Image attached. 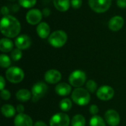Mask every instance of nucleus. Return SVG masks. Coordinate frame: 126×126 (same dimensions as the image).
<instances>
[{
	"instance_id": "c9c22d12",
	"label": "nucleus",
	"mask_w": 126,
	"mask_h": 126,
	"mask_svg": "<svg viewBox=\"0 0 126 126\" xmlns=\"http://www.w3.org/2000/svg\"><path fill=\"white\" fill-rule=\"evenodd\" d=\"M42 13H43V16H45V17H47L49 16L50 14V10L49 8H44L42 11Z\"/></svg>"
},
{
	"instance_id": "aec40b11",
	"label": "nucleus",
	"mask_w": 126,
	"mask_h": 126,
	"mask_svg": "<svg viewBox=\"0 0 126 126\" xmlns=\"http://www.w3.org/2000/svg\"><path fill=\"white\" fill-rule=\"evenodd\" d=\"M13 49V41L7 38H1L0 41V50L2 52H11Z\"/></svg>"
},
{
	"instance_id": "f8f14e48",
	"label": "nucleus",
	"mask_w": 126,
	"mask_h": 126,
	"mask_svg": "<svg viewBox=\"0 0 126 126\" xmlns=\"http://www.w3.org/2000/svg\"><path fill=\"white\" fill-rule=\"evenodd\" d=\"M61 73L56 69H49L44 75V80L49 84L58 83L61 80Z\"/></svg>"
},
{
	"instance_id": "c85d7f7f",
	"label": "nucleus",
	"mask_w": 126,
	"mask_h": 126,
	"mask_svg": "<svg viewBox=\"0 0 126 126\" xmlns=\"http://www.w3.org/2000/svg\"><path fill=\"white\" fill-rule=\"evenodd\" d=\"M11 94L9 90L7 89H3L1 91V97L4 100H7L10 98Z\"/></svg>"
},
{
	"instance_id": "2eb2a0df",
	"label": "nucleus",
	"mask_w": 126,
	"mask_h": 126,
	"mask_svg": "<svg viewBox=\"0 0 126 126\" xmlns=\"http://www.w3.org/2000/svg\"><path fill=\"white\" fill-rule=\"evenodd\" d=\"M124 25V18L120 16L112 17L109 21V28L114 32L120 30Z\"/></svg>"
},
{
	"instance_id": "ddd939ff",
	"label": "nucleus",
	"mask_w": 126,
	"mask_h": 126,
	"mask_svg": "<svg viewBox=\"0 0 126 126\" xmlns=\"http://www.w3.org/2000/svg\"><path fill=\"white\" fill-rule=\"evenodd\" d=\"M31 38L25 34L18 35L15 40V45L16 48H18L21 50L28 49L31 46Z\"/></svg>"
},
{
	"instance_id": "a878e982",
	"label": "nucleus",
	"mask_w": 126,
	"mask_h": 126,
	"mask_svg": "<svg viewBox=\"0 0 126 126\" xmlns=\"http://www.w3.org/2000/svg\"><path fill=\"white\" fill-rule=\"evenodd\" d=\"M86 88L90 93H94L97 91V84L93 80H89L86 83Z\"/></svg>"
},
{
	"instance_id": "5701e85b",
	"label": "nucleus",
	"mask_w": 126,
	"mask_h": 126,
	"mask_svg": "<svg viewBox=\"0 0 126 126\" xmlns=\"http://www.w3.org/2000/svg\"><path fill=\"white\" fill-rule=\"evenodd\" d=\"M72 106V103L70 99L69 98H64L61 100L59 103V107L63 111H69Z\"/></svg>"
},
{
	"instance_id": "cd10ccee",
	"label": "nucleus",
	"mask_w": 126,
	"mask_h": 126,
	"mask_svg": "<svg viewBox=\"0 0 126 126\" xmlns=\"http://www.w3.org/2000/svg\"><path fill=\"white\" fill-rule=\"evenodd\" d=\"M11 58L13 59V61H19L21 57H22V52L21 49H18V48H16L12 50L11 52Z\"/></svg>"
},
{
	"instance_id": "f3484780",
	"label": "nucleus",
	"mask_w": 126,
	"mask_h": 126,
	"mask_svg": "<svg viewBox=\"0 0 126 126\" xmlns=\"http://www.w3.org/2000/svg\"><path fill=\"white\" fill-rule=\"evenodd\" d=\"M55 91L60 96H67L72 92V86L66 83H60L56 85Z\"/></svg>"
},
{
	"instance_id": "7c9ffc66",
	"label": "nucleus",
	"mask_w": 126,
	"mask_h": 126,
	"mask_svg": "<svg viewBox=\"0 0 126 126\" xmlns=\"http://www.w3.org/2000/svg\"><path fill=\"white\" fill-rule=\"evenodd\" d=\"M89 112H90V114H92L93 116L97 115V114H98V112H99V108H98V106H96V105H94V104L92 105V106L89 107Z\"/></svg>"
},
{
	"instance_id": "4468645a",
	"label": "nucleus",
	"mask_w": 126,
	"mask_h": 126,
	"mask_svg": "<svg viewBox=\"0 0 126 126\" xmlns=\"http://www.w3.org/2000/svg\"><path fill=\"white\" fill-rule=\"evenodd\" d=\"M15 126H33L32 118L24 113L18 114L16 116L14 120Z\"/></svg>"
},
{
	"instance_id": "2f4dec72",
	"label": "nucleus",
	"mask_w": 126,
	"mask_h": 126,
	"mask_svg": "<svg viewBox=\"0 0 126 126\" xmlns=\"http://www.w3.org/2000/svg\"><path fill=\"white\" fill-rule=\"evenodd\" d=\"M117 4L120 8H126V0H117Z\"/></svg>"
},
{
	"instance_id": "473e14b6",
	"label": "nucleus",
	"mask_w": 126,
	"mask_h": 126,
	"mask_svg": "<svg viewBox=\"0 0 126 126\" xmlns=\"http://www.w3.org/2000/svg\"><path fill=\"white\" fill-rule=\"evenodd\" d=\"M1 14H2L4 16H8L9 12H10V10H9L8 7H6V6H3V7H1Z\"/></svg>"
},
{
	"instance_id": "a211bd4d",
	"label": "nucleus",
	"mask_w": 126,
	"mask_h": 126,
	"mask_svg": "<svg viewBox=\"0 0 126 126\" xmlns=\"http://www.w3.org/2000/svg\"><path fill=\"white\" fill-rule=\"evenodd\" d=\"M53 4L55 8L61 12H66L69 9L70 0H53Z\"/></svg>"
},
{
	"instance_id": "6e6552de",
	"label": "nucleus",
	"mask_w": 126,
	"mask_h": 126,
	"mask_svg": "<svg viewBox=\"0 0 126 126\" xmlns=\"http://www.w3.org/2000/svg\"><path fill=\"white\" fill-rule=\"evenodd\" d=\"M69 117L64 113H57L54 114L49 120L50 126H69Z\"/></svg>"
},
{
	"instance_id": "9d476101",
	"label": "nucleus",
	"mask_w": 126,
	"mask_h": 126,
	"mask_svg": "<svg viewBox=\"0 0 126 126\" xmlns=\"http://www.w3.org/2000/svg\"><path fill=\"white\" fill-rule=\"evenodd\" d=\"M43 17L42 12L38 9H32L29 10L26 15V20L27 23L31 25H35L41 23Z\"/></svg>"
},
{
	"instance_id": "72a5a7b5",
	"label": "nucleus",
	"mask_w": 126,
	"mask_h": 126,
	"mask_svg": "<svg viewBox=\"0 0 126 126\" xmlns=\"http://www.w3.org/2000/svg\"><path fill=\"white\" fill-rule=\"evenodd\" d=\"M24 107L23 105L18 104V105L16 106V111H18V114H22V113H24Z\"/></svg>"
},
{
	"instance_id": "6ab92c4d",
	"label": "nucleus",
	"mask_w": 126,
	"mask_h": 126,
	"mask_svg": "<svg viewBox=\"0 0 126 126\" xmlns=\"http://www.w3.org/2000/svg\"><path fill=\"white\" fill-rule=\"evenodd\" d=\"M31 95H32V92H30L28 89H19L16 94V99L20 102L28 101L32 97Z\"/></svg>"
},
{
	"instance_id": "f257e3e1",
	"label": "nucleus",
	"mask_w": 126,
	"mask_h": 126,
	"mask_svg": "<svg viewBox=\"0 0 126 126\" xmlns=\"http://www.w3.org/2000/svg\"><path fill=\"white\" fill-rule=\"evenodd\" d=\"M1 33L9 38L18 36L21 31V24L19 21L12 16H5L2 17L0 24Z\"/></svg>"
},
{
	"instance_id": "393cba45",
	"label": "nucleus",
	"mask_w": 126,
	"mask_h": 126,
	"mask_svg": "<svg viewBox=\"0 0 126 126\" xmlns=\"http://www.w3.org/2000/svg\"><path fill=\"white\" fill-rule=\"evenodd\" d=\"M11 65V60L9 56L5 54H1L0 55V66L2 68H10Z\"/></svg>"
},
{
	"instance_id": "7ed1b4c3",
	"label": "nucleus",
	"mask_w": 126,
	"mask_h": 126,
	"mask_svg": "<svg viewBox=\"0 0 126 126\" xmlns=\"http://www.w3.org/2000/svg\"><path fill=\"white\" fill-rule=\"evenodd\" d=\"M67 34L63 30H56L50 34L48 38L49 44L55 48L63 47L67 41Z\"/></svg>"
},
{
	"instance_id": "e433bc0d",
	"label": "nucleus",
	"mask_w": 126,
	"mask_h": 126,
	"mask_svg": "<svg viewBox=\"0 0 126 126\" xmlns=\"http://www.w3.org/2000/svg\"><path fill=\"white\" fill-rule=\"evenodd\" d=\"M47 126V124H46L45 123H44V122H42V121H37V122L34 124V126Z\"/></svg>"
},
{
	"instance_id": "dca6fc26",
	"label": "nucleus",
	"mask_w": 126,
	"mask_h": 126,
	"mask_svg": "<svg viewBox=\"0 0 126 126\" xmlns=\"http://www.w3.org/2000/svg\"><path fill=\"white\" fill-rule=\"evenodd\" d=\"M36 32L41 38L45 39L50 35V27L47 22H41L36 27Z\"/></svg>"
},
{
	"instance_id": "20e7f679",
	"label": "nucleus",
	"mask_w": 126,
	"mask_h": 126,
	"mask_svg": "<svg viewBox=\"0 0 126 126\" xmlns=\"http://www.w3.org/2000/svg\"><path fill=\"white\" fill-rule=\"evenodd\" d=\"M5 77L9 82L12 83H18L24 78V72L18 66H12L7 69Z\"/></svg>"
},
{
	"instance_id": "4c0bfd02",
	"label": "nucleus",
	"mask_w": 126,
	"mask_h": 126,
	"mask_svg": "<svg viewBox=\"0 0 126 126\" xmlns=\"http://www.w3.org/2000/svg\"><path fill=\"white\" fill-rule=\"evenodd\" d=\"M9 1H16V0H9Z\"/></svg>"
},
{
	"instance_id": "c756f323",
	"label": "nucleus",
	"mask_w": 126,
	"mask_h": 126,
	"mask_svg": "<svg viewBox=\"0 0 126 126\" xmlns=\"http://www.w3.org/2000/svg\"><path fill=\"white\" fill-rule=\"evenodd\" d=\"M82 0H71V5L75 9H78L82 6Z\"/></svg>"
},
{
	"instance_id": "412c9836",
	"label": "nucleus",
	"mask_w": 126,
	"mask_h": 126,
	"mask_svg": "<svg viewBox=\"0 0 126 126\" xmlns=\"http://www.w3.org/2000/svg\"><path fill=\"white\" fill-rule=\"evenodd\" d=\"M1 111L4 117L10 118L16 114V109L10 104H4L1 106Z\"/></svg>"
},
{
	"instance_id": "1a4fd4ad",
	"label": "nucleus",
	"mask_w": 126,
	"mask_h": 126,
	"mask_svg": "<svg viewBox=\"0 0 126 126\" xmlns=\"http://www.w3.org/2000/svg\"><path fill=\"white\" fill-rule=\"evenodd\" d=\"M96 94L98 99L106 101L113 98L114 95V90L112 87L105 85L99 88Z\"/></svg>"
},
{
	"instance_id": "0eeeda50",
	"label": "nucleus",
	"mask_w": 126,
	"mask_h": 126,
	"mask_svg": "<svg viewBox=\"0 0 126 126\" xmlns=\"http://www.w3.org/2000/svg\"><path fill=\"white\" fill-rule=\"evenodd\" d=\"M48 90V86L44 82H38L35 83L32 88L31 92L32 95V101L37 102L39 99L44 97Z\"/></svg>"
},
{
	"instance_id": "bb28decb",
	"label": "nucleus",
	"mask_w": 126,
	"mask_h": 126,
	"mask_svg": "<svg viewBox=\"0 0 126 126\" xmlns=\"http://www.w3.org/2000/svg\"><path fill=\"white\" fill-rule=\"evenodd\" d=\"M36 1L37 0H18V4L24 8H31L35 5Z\"/></svg>"
},
{
	"instance_id": "b1692460",
	"label": "nucleus",
	"mask_w": 126,
	"mask_h": 126,
	"mask_svg": "<svg viewBox=\"0 0 126 126\" xmlns=\"http://www.w3.org/2000/svg\"><path fill=\"white\" fill-rule=\"evenodd\" d=\"M90 126H106V120L98 115L93 116L89 122Z\"/></svg>"
},
{
	"instance_id": "9b49d317",
	"label": "nucleus",
	"mask_w": 126,
	"mask_h": 126,
	"mask_svg": "<svg viewBox=\"0 0 126 126\" xmlns=\"http://www.w3.org/2000/svg\"><path fill=\"white\" fill-rule=\"evenodd\" d=\"M105 120L110 126H117L120 124V117L117 111L109 109L105 114Z\"/></svg>"
},
{
	"instance_id": "4be33fe9",
	"label": "nucleus",
	"mask_w": 126,
	"mask_h": 126,
	"mask_svg": "<svg viewBox=\"0 0 126 126\" xmlns=\"http://www.w3.org/2000/svg\"><path fill=\"white\" fill-rule=\"evenodd\" d=\"M71 124L72 126H85L86 119L81 114H76L72 117Z\"/></svg>"
},
{
	"instance_id": "423d86ee",
	"label": "nucleus",
	"mask_w": 126,
	"mask_h": 126,
	"mask_svg": "<svg viewBox=\"0 0 126 126\" xmlns=\"http://www.w3.org/2000/svg\"><path fill=\"white\" fill-rule=\"evenodd\" d=\"M89 4L93 11L103 13L110 8L111 0H89Z\"/></svg>"
},
{
	"instance_id": "f03ea898",
	"label": "nucleus",
	"mask_w": 126,
	"mask_h": 126,
	"mask_svg": "<svg viewBox=\"0 0 126 126\" xmlns=\"http://www.w3.org/2000/svg\"><path fill=\"white\" fill-rule=\"evenodd\" d=\"M90 92L83 88H75L72 93V101L78 106H86L91 100Z\"/></svg>"
},
{
	"instance_id": "39448f33",
	"label": "nucleus",
	"mask_w": 126,
	"mask_h": 126,
	"mask_svg": "<svg viewBox=\"0 0 126 126\" xmlns=\"http://www.w3.org/2000/svg\"><path fill=\"white\" fill-rule=\"evenodd\" d=\"M86 80V73L80 69L75 70L72 72L69 77V84L75 88H80L84 85Z\"/></svg>"
},
{
	"instance_id": "f704fd0d",
	"label": "nucleus",
	"mask_w": 126,
	"mask_h": 126,
	"mask_svg": "<svg viewBox=\"0 0 126 126\" xmlns=\"http://www.w3.org/2000/svg\"><path fill=\"white\" fill-rule=\"evenodd\" d=\"M4 86H5V80L3 76H1L0 77V89H1V91L4 89Z\"/></svg>"
}]
</instances>
